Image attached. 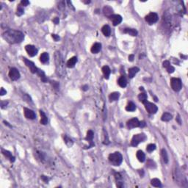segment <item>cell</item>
<instances>
[{"mask_svg":"<svg viewBox=\"0 0 188 188\" xmlns=\"http://www.w3.org/2000/svg\"><path fill=\"white\" fill-rule=\"evenodd\" d=\"M2 38L7 43L14 44L21 43L24 39V35L20 31L14 30H6L2 33Z\"/></svg>","mask_w":188,"mask_h":188,"instance_id":"6da1fadb","label":"cell"},{"mask_svg":"<svg viewBox=\"0 0 188 188\" xmlns=\"http://www.w3.org/2000/svg\"><path fill=\"white\" fill-rule=\"evenodd\" d=\"M54 61L56 65V72L57 75L60 77H64L65 75V69H64V63L61 54L59 52H56L54 54Z\"/></svg>","mask_w":188,"mask_h":188,"instance_id":"7a4b0ae2","label":"cell"},{"mask_svg":"<svg viewBox=\"0 0 188 188\" xmlns=\"http://www.w3.org/2000/svg\"><path fill=\"white\" fill-rule=\"evenodd\" d=\"M109 161L114 166H119L123 162V156L121 153L115 152L109 156Z\"/></svg>","mask_w":188,"mask_h":188,"instance_id":"3957f363","label":"cell"},{"mask_svg":"<svg viewBox=\"0 0 188 188\" xmlns=\"http://www.w3.org/2000/svg\"><path fill=\"white\" fill-rule=\"evenodd\" d=\"M170 85L172 89L176 92H179L182 89V81L179 78H172L170 79Z\"/></svg>","mask_w":188,"mask_h":188,"instance_id":"277c9868","label":"cell"},{"mask_svg":"<svg viewBox=\"0 0 188 188\" xmlns=\"http://www.w3.org/2000/svg\"><path fill=\"white\" fill-rule=\"evenodd\" d=\"M146 139V137L144 134H139V135H134L132 139V141H131V145L132 146H137L138 144L141 142H143Z\"/></svg>","mask_w":188,"mask_h":188,"instance_id":"5b68a950","label":"cell"},{"mask_svg":"<svg viewBox=\"0 0 188 188\" xmlns=\"http://www.w3.org/2000/svg\"><path fill=\"white\" fill-rule=\"evenodd\" d=\"M143 104L145 106L146 110L150 114H155L156 112H157V110H158V107H156V105L151 103V102H149L146 101V102L143 103Z\"/></svg>","mask_w":188,"mask_h":188,"instance_id":"8992f818","label":"cell"},{"mask_svg":"<svg viewBox=\"0 0 188 188\" xmlns=\"http://www.w3.org/2000/svg\"><path fill=\"white\" fill-rule=\"evenodd\" d=\"M158 15L155 13H150L145 18V20L149 24H153L158 21Z\"/></svg>","mask_w":188,"mask_h":188,"instance_id":"52a82bcc","label":"cell"},{"mask_svg":"<svg viewBox=\"0 0 188 188\" xmlns=\"http://www.w3.org/2000/svg\"><path fill=\"white\" fill-rule=\"evenodd\" d=\"M24 62L25 63L26 65L30 68V71L32 72L33 74H37L38 71V68L35 66V65L33 63L32 61L27 60L26 58H24Z\"/></svg>","mask_w":188,"mask_h":188,"instance_id":"ba28073f","label":"cell"},{"mask_svg":"<svg viewBox=\"0 0 188 188\" xmlns=\"http://www.w3.org/2000/svg\"><path fill=\"white\" fill-rule=\"evenodd\" d=\"M9 77L13 81H16L19 79L21 75H20V73L18 71V69L15 68H12L9 71Z\"/></svg>","mask_w":188,"mask_h":188,"instance_id":"9c48e42d","label":"cell"},{"mask_svg":"<svg viewBox=\"0 0 188 188\" xmlns=\"http://www.w3.org/2000/svg\"><path fill=\"white\" fill-rule=\"evenodd\" d=\"M25 49H26L27 54L30 57H34L38 54V49L35 46L26 45L25 46Z\"/></svg>","mask_w":188,"mask_h":188,"instance_id":"30bf717a","label":"cell"},{"mask_svg":"<svg viewBox=\"0 0 188 188\" xmlns=\"http://www.w3.org/2000/svg\"><path fill=\"white\" fill-rule=\"evenodd\" d=\"M109 18L112 21V22L114 26H117V25L120 24L121 23V21H122V17L120 15H118V14H112Z\"/></svg>","mask_w":188,"mask_h":188,"instance_id":"8fae6325","label":"cell"},{"mask_svg":"<svg viewBox=\"0 0 188 188\" xmlns=\"http://www.w3.org/2000/svg\"><path fill=\"white\" fill-rule=\"evenodd\" d=\"M24 116L26 117L27 119L34 120L36 118L35 113L32 110H30V109H27V108H24Z\"/></svg>","mask_w":188,"mask_h":188,"instance_id":"7c38bea8","label":"cell"},{"mask_svg":"<svg viewBox=\"0 0 188 188\" xmlns=\"http://www.w3.org/2000/svg\"><path fill=\"white\" fill-rule=\"evenodd\" d=\"M139 123L140 121H138V119L136 118H134L132 119L129 120L128 122H127V127L128 129H133V128H135L139 126Z\"/></svg>","mask_w":188,"mask_h":188,"instance_id":"4fadbf2b","label":"cell"},{"mask_svg":"<svg viewBox=\"0 0 188 188\" xmlns=\"http://www.w3.org/2000/svg\"><path fill=\"white\" fill-rule=\"evenodd\" d=\"M101 49H102V44L99 43H96L91 47V51L93 54H97L100 52Z\"/></svg>","mask_w":188,"mask_h":188,"instance_id":"5bb4252c","label":"cell"},{"mask_svg":"<svg viewBox=\"0 0 188 188\" xmlns=\"http://www.w3.org/2000/svg\"><path fill=\"white\" fill-rule=\"evenodd\" d=\"M77 62V57H73L70 58L68 60L67 64H66L67 67L68 68H74L76 65Z\"/></svg>","mask_w":188,"mask_h":188,"instance_id":"9a60e30c","label":"cell"},{"mask_svg":"<svg viewBox=\"0 0 188 188\" xmlns=\"http://www.w3.org/2000/svg\"><path fill=\"white\" fill-rule=\"evenodd\" d=\"M102 71L103 74H104V78H105V79H109V77H110V73H111L110 68L107 65H104V66L102 67Z\"/></svg>","mask_w":188,"mask_h":188,"instance_id":"2e32d148","label":"cell"},{"mask_svg":"<svg viewBox=\"0 0 188 188\" xmlns=\"http://www.w3.org/2000/svg\"><path fill=\"white\" fill-rule=\"evenodd\" d=\"M102 32L106 37H109L111 35V28L108 25H104L102 28Z\"/></svg>","mask_w":188,"mask_h":188,"instance_id":"e0dca14e","label":"cell"},{"mask_svg":"<svg viewBox=\"0 0 188 188\" xmlns=\"http://www.w3.org/2000/svg\"><path fill=\"white\" fill-rule=\"evenodd\" d=\"M93 136H94V134H93V132L92 130H89L87 132V137H86V140L89 141V143H91V147L94 146V144L93 143Z\"/></svg>","mask_w":188,"mask_h":188,"instance_id":"ac0fdd59","label":"cell"},{"mask_svg":"<svg viewBox=\"0 0 188 188\" xmlns=\"http://www.w3.org/2000/svg\"><path fill=\"white\" fill-rule=\"evenodd\" d=\"M49 55L47 52H44L40 56V61L42 63H46L49 61Z\"/></svg>","mask_w":188,"mask_h":188,"instance_id":"d6986e66","label":"cell"},{"mask_svg":"<svg viewBox=\"0 0 188 188\" xmlns=\"http://www.w3.org/2000/svg\"><path fill=\"white\" fill-rule=\"evenodd\" d=\"M139 71H140V69L137 67H133V68H129V77L131 78V79L133 78Z\"/></svg>","mask_w":188,"mask_h":188,"instance_id":"ffe728a7","label":"cell"},{"mask_svg":"<svg viewBox=\"0 0 188 188\" xmlns=\"http://www.w3.org/2000/svg\"><path fill=\"white\" fill-rule=\"evenodd\" d=\"M123 33L129 34V35H132V36H137V33H138L135 29H131V28H126V29H124Z\"/></svg>","mask_w":188,"mask_h":188,"instance_id":"44dd1931","label":"cell"},{"mask_svg":"<svg viewBox=\"0 0 188 188\" xmlns=\"http://www.w3.org/2000/svg\"><path fill=\"white\" fill-rule=\"evenodd\" d=\"M136 156L137 160H138L140 162H143L145 160H146V155H145V154L143 153V151H140V150L138 151L137 152Z\"/></svg>","mask_w":188,"mask_h":188,"instance_id":"7402d4cb","label":"cell"},{"mask_svg":"<svg viewBox=\"0 0 188 188\" xmlns=\"http://www.w3.org/2000/svg\"><path fill=\"white\" fill-rule=\"evenodd\" d=\"M118 83L119 84L120 87L121 88H126V85H127V82H126V79L124 77H121L118 79Z\"/></svg>","mask_w":188,"mask_h":188,"instance_id":"603a6c76","label":"cell"},{"mask_svg":"<svg viewBox=\"0 0 188 188\" xmlns=\"http://www.w3.org/2000/svg\"><path fill=\"white\" fill-rule=\"evenodd\" d=\"M40 115L41 116V119H40V123L43 125H46L48 123V118L46 115V114L42 110H40Z\"/></svg>","mask_w":188,"mask_h":188,"instance_id":"cb8c5ba5","label":"cell"},{"mask_svg":"<svg viewBox=\"0 0 188 188\" xmlns=\"http://www.w3.org/2000/svg\"><path fill=\"white\" fill-rule=\"evenodd\" d=\"M119 97H120V93L118 92H114V93H112L110 95L109 98L110 102H115V101H117Z\"/></svg>","mask_w":188,"mask_h":188,"instance_id":"d4e9b609","label":"cell"},{"mask_svg":"<svg viewBox=\"0 0 188 188\" xmlns=\"http://www.w3.org/2000/svg\"><path fill=\"white\" fill-rule=\"evenodd\" d=\"M171 119H172V115L168 112H165L161 117V120L162 121H165V122L170 121Z\"/></svg>","mask_w":188,"mask_h":188,"instance_id":"484cf974","label":"cell"},{"mask_svg":"<svg viewBox=\"0 0 188 188\" xmlns=\"http://www.w3.org/2000/svg\"><path fill=\"white\" fill-rule=\"evenodd\" d=\"M112 11H113L112 9L109 6L104 7V9H103V12H104V15L107 16H108V17H110V16L112 15Z\"/></svg>","mask_w":188,"mask_h":188,"instance_id":"4316f807","label":"cell"},{"mask_svg":"<svg viewBox=\"0 0 188 188\" xmlns=\"http://www.w3.org/2000/svg\"><path fill=\"white\" fill-rule=\"evenodd\" d=\"M2 153H3V154L6 157L10 159V162H13L15 161V157H14L13 156H12V154H11L10 151H5V150H2Z\"/></svg>","mask_w":188,"mask_h":188,"instance_id":"83f0119b","label":"cell"},{"mask_svg":"<svg viewBox=\"0 0 188 188\" xmlns=\"http://www.w3.org/2000/svg\"><path fill=\"white\" fill-rule=\"evenodd\" d=\"M136 110V105L134 104L133 102H129L126 107V110L129 112H133Z\"/></svg>","mask_w":188,"mask_h":188,"instance_id":"f1b7e54d","label":"cell"},{"mask_svg":"<svg viewBox=\"0 0 188 188\" xmlns=\"http://www.w3.org/2000/svg\"><path fill=\"white\" fill-rule=\"evenodd\" d=\"M151 184L152 186H154L155 187H161V182L158 179H153L151 181Z\"/></svg>","mask_w":188,"mask_h":188,"instance_id":"f546056e","label":"cell"},{"mask_svg":"<svg viewBox=\"0 0 188 188\" xmlns=\"http://www.w3.org/2000/svg\"><path fill=\"white\" fill-rule=\"evenodd\" d=\"M161 155H162V159H163V161L165 162V163H168V154H167V151L165 149H162L161 151Z\"/></svg>","mask_w":188,"mask_h":188,"instance_id":"4dcf8cb0","label":"cell"},{"mask_svg":"<svg viewBox=\"0 0 188 188\" xmlns=\"http://www.w3.org/2000/svg\"><path fill=\"white\" fill-rule=\"evenodd\" d=\"M63 138H64V140H65V144L68 146V147H71L73 146V140H72L71 138H69L67 135H63Z\"/></svg>","mask_w":188,"mask_h":188,"instance_id":"1f68e13d","label":"cell"},{"mask_svg":"<svg viewBox=\"0 0 188 188\" xmlns=\"http://www.w3.org/2000/svg\"><path fill=\"white\" fill-rule=\"evenodd\" d=\"M138 99L143 104L144 102H146L147 101V95L145 93H141L138 96Z\"/></svg>","mask_w":188,"mask_h":188,"instance_id":"d6a6232c","label":"cell"},{"mask_svg":"<svg viewBox=\"0 0 188 188\" xmlns=\"http://www.w3.org/2000/svg\"><path fill=\"white\" fill-rule=\"evenodd\" d=\"M156 149V145L155 144H153V143H151V144H149L147 146V148H146V150L148 152H152L153 151H154Z\"/></svg>","mask_w":188,"mask_h":188,"instance_id":"836d02e7","label":"cell"},{"mask_svg":"<svg viewBox=\"0 0 188 188\" xmlns=\"http://www.w3.org/2000/svg\"><path fill=\"white\" fill-rule=\"evenodd\" d=\"M146 166H147L148 168H151V169L155 168L156 164H155V162H154L153 160H148V161H147V165H146Z\"/></svg>","mask_w":188,"mask_h":188,"instance_id":"e575fe53","label":"cell"},{"mask_svg":"<svg viewBox=\"0 0 188 188\" xmlns=\"http://www.w3.org/2000/svg\"><path fill=\"white\" fill-rule=\"evenodd\" d=\"M24 9H23V7H21V5H19V7H18V9H17V13H16V15L17 16H22L23 14H24Z\"/></svg>","mask_w":188,"mask_h":188,"instance_id":"d590c367","label":"cell"},{"mask_svg":"<svg viewBox=\"0 0 188 188\" xmlns=\"http://www.w3.org/2000/svg\"><path fill=\"white\" fill-rule=\"evenodd\" d=\"M170 65H170V62H169L168 60H165V61H164V62H163V67H164V68H165L166 69H167V68H168Z\"/></svg>","mask_w":188,"mask_h":188,"instance_id":"8d00e7d4","label":"cell"},{"mask_svg":"<svg viewBox=\"0 0 188 188\" xmlns=\"http://www.w3.org/2000/svg\"><path fill=\"white\" fill-rule=\"evenodd\" d=\"M30 4V2L29 1H27V0H22L21 2V4H20V5H21V6H26V5H28Z\"/></svg>","mask_w":188,"mask_h":188,"instance_id":"74e56055","label":"cell"},{"mask_svg":"<svg viewBox=\"0 0 188 188\" xmlns=\"http://www.w3.org/2000/svg\"><path fill=\"white\" fill-rule=\"evenodd\" d=\"M167 71H168V72L169 74H172V73H173V72H174V71H175V68H174V67H173L172 65H170L168 68H167Z\"/></svg>","mask_w":188,"mask_h":188,"instance_id":"f35d334b","label":"cell"},{"mask_svg":"<svg viewBox=\"0 0 188 188\" xmlns=\"http://www.w3.org/2000/svg\"><path fill=\"white\" fill-rule=\"evenodd\" d=\"M52 37L54 39V40H55V41H57V40H60V37H59V35H55V34H52Z\"/></svg>","mask_w":188,"mask_h":188,"instance_id":"ab89813d","label":"cell"},{"mask_svg":"<svg viewBox=\"0 0 188 188\" xmlns=\"http://www.w3.org/2000/svg\"><path fill=\"white\" fill-rule=\"evenodd\" d=\"M6 93H7L6 91H5L3 88H1V91H0V95H1V96H4V95L6 94Z\"/></svg>","mask_w":188,"mask_h":188,"instance_id":"60d3db41","label":"cell"},{"mask_svg":"<svg viewBox=\"0 0 188 188\" xmlns=\"http://www.w3.org/2000/svg\"><path fill=\"white\" fill-rule=\"evenodd\" d=\"M146 126V122L145 121H140V123H139V126L140 127H141V128H143L144 126Z\"/></svg>","mask_w":188,"mask_h":188,"instance_id":"b9f144b4","label":"cell"},{"mask_svg":"<svg viewBox=\"0 0 188 188\" xmlns=\"http://www.w3.org/2000/svg\"><path fill=\"white\" fill-rule=\"evenodd\" d=\"M41 179L44 180V182H45L46 183H47L48 181H49V179L47 178V176H41Z\"/></svg>","mask_w":188,"mask_h":188,"instance_id":"7bdbcfd3","label":"cell"},{"mask_svg":"<svg viewBox=\"0 0 188 188\" xmlns=\"http://www.w3.org/2000/svg\"><path fill=\"white\" fill-rule=\"evenodd\" d=\"M59 21H60V20H59V18H57V17H56V18H54V19H53V22H54L55 24H58Z\"/></svg>","mask_w":188,"mask_h":188,"instance_id":"ee69618b","label":"cell"},{"mask_svg":"<svg viewBox=\"0 0 188 188\" xmlns=\"http://www.w3.org/2000/svg\"><path fill=\"white\" fill-rule=\"evenodd\" d=\"M134 58H135L134 54H130L129 56V60L131 61V62H132V61L134 60Z\"/></svg>","mask_w":188,"mask_h":188,"instance_id":"f6af8a7d","label":"cell"},{"mask_svg":"<svg viewBox=\"0 0 188 188\" xmlns=\"http://www.w3.org/2000/svg\"><path fill=\"white\" fill-rule=\"evenodd\" d=\"M82 88H83V90H84V91H87V90H88V85H85V86H84Z\"/></svg>","mask_w":188,"mask_h":188,"instance_id":"bcb514c9","label":"cell"},{"mask_svg":"<svg viewBox=\"0 0 188 188\" xmlns=\"http://www.w3.org/2000/svg\"><path fill=\"white\" fill-rule=\"evenodd\" d=\"M140 91H143V87H140Z\"/></svg>","mask_w":188,"mask_h":188,"instance_id":"7dc6e473","label":"cell"}]
</instances>
